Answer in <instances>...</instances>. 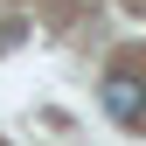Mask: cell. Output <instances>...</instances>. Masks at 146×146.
I'll use <instances>...</instances> for the list:
<instances>
[{
	"instance_id": "cell-1",
	"label": "cell",
	"mask_w": 146,
	"mask_h": 146,
	"mask_svg": "<svg viewBox=\"0 0 146 146\" xmlns=\"http://www.w3.org/2000/svg\"><path fill=\"white\" fill-rule=\"evenodd\" d=\"M104 111H111L118 125L146 118V84L132 77V70H111V77H104Z\"/></svg>"
}]
</instances>
